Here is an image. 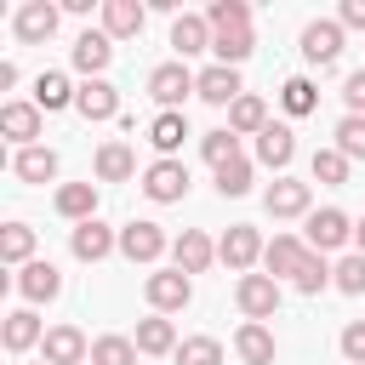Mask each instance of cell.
<instances>
[{"label": "cell", "mask_w": 365, "mask_h": 365, "mask_svg": "<svg viewBox=\"0 0 365 365\" xmlns=\"http://www.w3.org/2000/svg\"><path fill=\"white\" fill-rule=\"evenodd\" d=\"M211 51H217V63H222V68H240V63L257 51V40H251V29H228V34H217V40H211Z\"/></svg>", "instance_id": "33"}, {"label": "cell", "mask_w": 365, "mask_h": 365, "mask_svg": "<svg viewBox=\"0 0 365 365\" xmlns=\"http://www.w3.org/2000/svg\"><path fill=\"white\" fill-rule=\"evenodd\" d=\"M114 245H120V234H114L108 222H97V217H91V222H74V234H68V251H74L80 262H103Z\"/></svg>", "instance_id": "9"}, {"label": "cell", "mask_w": 365, "mask_h": 365, "mask_svg": "<svg viewBox=\"0 0 365 365\" xmlns=\"http://www.w3.org/2000/svg\"><path fill=\"white\" fill-rule=\"evenodd\" d=\"M262 125H268V103L245 91V97H240V103L228 108V131H234V137H257Z\"/></svg>", "instance_id": "28"}, {"label": "cell", "mask_w": 365, "mask_h": 365, "mask_svg": "<svg viewBox=\"0 0 365 365\" xmlns=\"http://www.w3.org/2000/svg\"><path fill=\"white\" fill-rule=\"evenodd\" d=\"M143 23H148V11L137 0H103V34L108 40H131V34H143Z\"/></svg>", "instance_id": "17"}, {"label": "cell", "mask_w": 365, "mask_h": 365, "mask_svg": "<svg viewBox=\"0 0 365 365\" xmlns=\"http://www.w3.org/2000/svg\"><path fill=\"white\" fill-rule=\"evenodd\" d=\"M262 205H268V217H308V182L279 177V182H268Z\"/></svg>", "instance_id": "18"}, {"label": "cell", "mask_w": 365, "mask_h": 365, "mask_svg": "<svg viewBox=\"0 0 365 365\" xmlns=\"http://www.w3.org/2000/svg\"><path fill=\"white\" fill-rule=\"evenodd\" d=\"M29 302H51L57 291H63V274L51 268V262H29V268H17V279H11Z\"/></svg>", "instance_id": "21"}, {"label": "cell", "mask_w": 365, "mask_h": 365, "mask_svg": "<svg viewBox=\"0 0 365 365\" xmlns=\"http://www.w3.org/2000/svg\"><path fill=\"white\" fill-rule=\"evenodd\" d=\"M234 354H240L245 365H274V331L257 325V319H245V325L234 331Z\"/></svg>", "instance_id": "23"}, {"label": "cell", "mask_w": 365, "mask_h": 365, "mask_svg": "<svg viewBox=\"0 0 365 365\" xmlns=\"http://www.w3.org/2000/svg\"><path fill=\"white\" fill-rule=\"evenodd\" d=\"M194 97H205L211 108H234V103L245 97V86H240V68H222V63L200 68V91H194Z\"/></svg>", "instance_id": "8"}, {"label": "cell", "mask_w": 365, "mask_h": 365, "mask_svg": "<svg viewBox=\"0 0 365 365\" xmlns=\"http://www.w3.org/2000/svg\"><path fill=\"white\" fill-rule=\"evenodd\" d=\"M11 171H17L23 182H51V177H57V154H51V148H40V143H34V148H17Z\"/></svg>", "instance_id": "29"}, {"label": "cell", "mask_w": 365, "mask_h": 365, "mask_svg": "<svg viewBox=\"0 0 365 365\" xmlns=\"http://www.w3.org/2000/svg\"><path fill=\"white\" fill-rule=\"evenodd\" d=\"M354 245H359V257H365V217L354 222Z\"/></svg>", "instance_id": "47"}, {"label": "cell", "mask_w": 365, "mask_h": 365, "mask_svg": "<svg viewBox=\"0 0 365 365\" xmlns=\"http://www.w3.org/2000/svg\"><path fill=\"white\" fill-rule=\"evenodd\" d=\"M234 302H240V314L245 319H274L279 314V279L274 274H240V285H234Z\"/></svg>", "instance_id": "1"}, {"label": "cell", "mask_w": 365, "mask_h": 365, "mask_svg": "<svg viewBox=\"0 0 365 365\" xmlns=\"http://www.w3.org/2000/svg\"><path fill=\"white\" fill-rule=\"evenodd\" d=\"M0 131H6L17 148H34V137H40V108H34V103H6V108H0Z\"/></svg>", "instance_id": "20"}, {"label": "cell", "mask_w": 365, "mask_h": 365, "mask_svg": "<svg viewBox=\"0 0 365 365\" xmlns=\"http://www.w3.org/2000/svg\"><path fill=\"white\" fill-rule=\"evenodd\" d=\"M336 148H342L348 160H365V114H348V120L336 125Z\"/></svg>", "instance_id": "43"}, {"label": "cell", "mask_w": 365, "mask_h": 365, "mask_svg": "<svg viewBox=\"0 0 365 365\" xmlns=\"http://www.w3.org/2000/svg\"><path fill=\"white\" fill-rule=\"evenodd\" d=\"M200 154H205V160L222 171L228 160H240V137H234L228 125H222V131H205V137H200Z\"/></svg>", "instance_id": "38"}, {"label": "cell", "mask_w": 365, "mask_h": 365, "mask_svg": "<svg viewBox=\"0 0 365 365\" xmlns=\"http://www.w3.org/2000/svg\"><path fill=\"white\" fill-rule=\"evenodd\" d=\"M91 365H137V342L131 336H97L91 342Z\"/></svg>", "instance_id": "37"}, {"label": "cell", "mask_w": 365, "mask_h": 365, "mask_svg": "<svg viewBox=\"0 0 365 365\" xmlns=\"http://www.w3.org/2000/svg\"><path fill=\"white\" fill-rule=\"evenodd\" d=\"M331 285H336V291H348V297H359V291H365V257H359V251H354V257H342V262H336V274H331Z\"/></svg>", "instance_id": "42"}, {"label": "cell", "mask_w": 365, "mask_h": 365, "mask_svg": "<svg viewBox=\"0 0 365 365\" xmlns=\"http://www.w3.org/2000/svg\"><path fill=\"white\" fill-rule=\"evenodd\" d=\"M279 103H285V114H297V120H302V114H314V108H319V86H314V80H302V74H291V80L279 86Z\"/></svg>", "instance_id": "34"}, {"label": "cell", "mask_w": 365, "mask_h": 365, "mask_svg": "<svg viewBox=\"0 0 365 365\" xmlns=\"http://www.w3.org/2000/svg\"><path fill=\"white\" fill-rule=\"evenodd\" d=\"M182 137H188V120H182V114H160V120L148 125V143L160 148V160H177Z\"/></svg>", "instance_id": "31"}, {"label": "cell", "mask_w": 365, "mask_h": 365, "mask_svg": "<svg viewBox=\"0 0 365 365\" xmlns=\"http://www.w3.org/2000/svg\"><path fill=\"white\" fill-rule=\"evenodd\" d=\"M74 97H80V91H74V86H68V74H57V68H46V74L34 80V108H40V114H57V108H68Z\"/></svg>", "instance_id": "26"}, {"label": "cell", "mask_w": 365, "mask_h": 365, "mask_svg": "<svg viewBox=\"0 0 365 365\" xmlns=\"http://www.w3.org/2000/svg\"><path fill=\"white\" fill-rule=\"evenodd\" d=\"M40 365H51V359H40Z\"/></svg>", "instance_id": "48"}, {"label": "cell", "mask_w": 365, "mask_h": 365, "mask_svg": "<svg viewBox=\"0 0 365 365\" xmlns=\"http://www.w3.org/2000/svg\"><path fill=\"white\" fill-rule=\"evenodd\" d=\"M342 359H348V365H365V319L342 325Z\"/></svg>", "instance_id": "44"}, {"label": "cell", "mask_w": 365, "mask_h": 365, "mask_svg": "<svg viewBox=\"0 0 365 365\" xmlns=\"http://www.w3.org/2000/svg\"><path fill=\"white\" fill-rule=\"evenodd\" d=\"M217 257H222L234 274H245L251 262H262V240H257V228H251V222H234V228L217 240Z\"/></svg>", "instance_id": "6"}, {"label": "cell", "mask_w": 365, "mask_h": 365, "mask_svg": "<svg viewBox=\"0 0 365 365\" xmlns=\"http://www.w3.org/2000/svg\"><path fill=\"white\" fill-rule=\"evenodd\" d=\"M40 359H51V365H80V359H91V342H86L74 325H51L46 342H40Z\"/></svg>", "instance_id": "12"}, {"label": "cell", "mask_w": 365, "mask_h": 365, "mask_svg": "<svg viewBox=\"0 0 365 365\" xmlns=\"http://www.w3.org/2000/svg\"><path fill=\"white\" fill-rule=\"evenodd\" d=\"M211 23L205 17H194V11H182L177 23H171V46H177V63H188V57H200V51H211Z\"/></svg>", "instance_id": "13"}, {"label": "cell", "mask_w": 365, "mask_h": 365, "mask_svg": "<svg viewBox=\"0 0 365 365\" xmlns=\"http://www.w3.org/2000/svg\"><path fill=\"white\" fill-rule=\"evenodd\" d=\"M29 257H34V228H29V222H6V228H0V262L29 268Z\"/></svg>", "instance_id": "30"}, {"label": "cell", "mask_w": 365, "mask_h": 365, "mask_svg": "<svg viewBox=\"0 0 365 365\" xmlns=\"http://www.w3.org/2000/svg\"><path fill=\"white\" fill-rule=\"evenodd\" d=\"M143 194H148L154 205H177V200L188 194V165H182V160H154V165L143 171Z\"/></svg>", "instance_id": "5"}, {"label": "cell", "mask_w": 365, "mask_h": 365, "mask_svg": "<svg viewBox=\"0 0 365 365\" xmlns=\"http://www.w3.org/2000/svg\"><path fill=\"white\" fill-rule=\"evenodd\" d=\"M336 23H342V29H365V0H342Z\"/></svg>", "instance_id": "46"}, {"label": "cell", "mask_w": 365, "mask_h": 365, "mask_svg": "<svg viewBox=\"0 0 365 365\" xmlns=\"http://www.w3.org/2000/svg\"><path fill=\"white\" fill-rule=\"evenodd\" d=\"M188 91H200V74H188V63H160V68L148 74V97H154L165 114H177V103H182Z\"/></svg>", "instance_id": "4"}, {"label": "cell", "mask_w": 365, "mask_h": 365, "mask_svg": "<svg viewBox=\"0 0 365 365\" xmlns=\"http://www.w3.org/2000/svg\"><path fill=\"white\" fill-rule=\"evenodd\" d=\"M354 240V222H348V211H336V205H325V211H308V228H302V245L308 251H336V245H348Z\"/></svg>", "instance_id": "2"}, {"label": "cell", "mask_w": 365, "mask_h": 365, "mask_svg": "<svg viewBox=\"0 0 365 365\" xmlns=\"http://www.w3.org/2000/svg\"><path fill=\"white\" fill-rule=\"evenodd\" d=\"M160 251H165V228H160V222H125V228H120V257L154 262Z\"/></svg>", "instance_id": "10"}, {"label": "cell", "mask_w": 365, "mask_h": 365, "mask_svg": "<svg viewBox=\"0 0 365 365\" xmlns=\"http://www.w3.org/2000/svg\"><path fill=\"white\" fill-rule=\"evenodd\" d=\"M51 34H57V6L29 0V6L17 11V40H23V46H40V40H51Z\"/></svg>", "instance_id": "19"}, {"label": "cell", "mask_w": 365, "mask_h": 365, "mask_svg": "<svg viewBox=\"0 0 365 365\" xmlns=\"http://www.w3.org/2000/svg\"><path fill=\"white\" fill-rule=\"evenodd\" d=\"M0 336H6V354H29L34 342H46V331H40V314H34V308H11Z\"/></svg>", "instance_id": "22"}, {"label": "cell", "mask_w": 365, "mask_h": 365, "mask_svg": "<svg viewBox=\"0 0 365 365\" xmlns=\"http://www.w3.org/2000/svg\"><path fill=\"white\" fill-rule=\"evenodd\" d=\"M57 211L68 222H91L97 217V182H63L57 188Z\"/></svg>", "instance_id": "27"}, {"label": "cell", "mask_w": 365, "mask_h": 365, "mask_svg": "<svg viewBox=\"0 0 365 365\" xmlns=\"http://www.w3.org/2000/svg\"><path fill=\"white\" fill-rule=\"evenodd\" d=\"M302 257H308V245H302L297 234H274V240L262 245V268H268L274 279H297Z\"/></svg>", "instance_id": "11"}, {"label": "cell", "mask_w": 365, "mask_h": 365, "mask_svg": "<svg viewBox=\"0 0 365 365\" xmlns=\"http://www.w3.org/2000/svg\"><path fill=\"white\" fill-rule=\"evenodd\" d=\"M257 160H262V165H274V171H285V165L297 160V131L268 120V125L257 131Z\"/></svg>", "instance_id": "15"}, {"label": "cell", "mask_w": 365, "mask_h": 365, "mask_svg": "<svg viewBox=\"0 0 365 365\" xmlns=\"http://www.w3.org/2000/svg\"><path fill=\"white\" fill-rule=\"evenodd\" d=\"M302 57L308 63H336L342 57V23L336 17H314L302 29Z\"/></svg>", "instance_id": "7"}, {"label": "cell", "mask_w": 365, "mask_h": 365, "mask_svg": "<svg viewBox=\"0 0 365 365\" xmlns=\"http://www.w3.org/2000/svg\"><path fill=\"white\" fill-rule=\"evenodd\" d=\"M331 274H336V268H325V257H319V251H308V257H302V268H297V279H291V285H297V291H302V297H314V291H325V285H331Z\"/></svg>", "instance_id": "40"}, {"label": "cell", "mask_w": 365, "mask_h": 365, "mask_svg": "<svg viewBox=\"0 0 365 365\" xmlns=\"http://www.w3.org/2000/svg\"><path fill=\"white\" fill-rule=\"evenodd\" d=\"M74 108H80L86 120H114V114H120V91H114L108 80H86L80 97H74Z\"/></svg>", "instance_id": "24"}, {"label": "cell", "mask_w": 365, "mask_h": 365, "mask_svg": "<svg viewBox=\"0 0 365 365\" xmlns=\"http://www.w3.org/2000/svg\"><path fill=\"white\" fill-rule=\"evenodd\" d=\"M143 297H148L154 314H177V308H188V297H194V279H188L182 268H160V274L143 279Z\"/></svg>", "instance_id": "3"}, {"label": "cell", "mask_w": 365, "mask_h": 365, "mask_svg": "<svg viewBox=\"0 0 365 365\" xmlns=\"http://www.w3.org/2000/svg\"><path fill=\"white\" fill-rule=\"evenodd\" d=\"M177 365H222V342L217 336H188V342H177Z\"/></svg>", "instance_id": "41"}, {"label": "cell", "mask_w": 365, "mask_h": 365, "mask_svg": "<svg viewBox=\"0 0 365 365\" xmlns=\"http://www.w3.org/2000/svg\"><path fill=\"white\" fill-rule=\"evenodd\" d=\"M342 103H348V114H365V68L342 80Z\"/></svg>", "instance_id": "45"}, {"label": "cell", "mask_w": 365, "mask_h": 365, "mask_svg": "<svg viewBox=\"0 0 365 365\" xmlns=\"http://www.w3.org/2000/svg\"><path fill=\"white\" fill-rule=\"evenodd\" d=\"M131 171H137V154H131L125 143H103V148H97V177H103V182H125Z\"/></svg>", "instance_id": "32"}, {"label": "cell", "mask_w": 365, "mask_h": 365, "mask_svg": "<svg viewBox=\"0 0 365 365\" xmlns=\"http://www.w3.org/2000/svg\"><path fill=\"white\" fill-rule=\"evenodd\" d=\"M308 171H314V182H325V188H342V182H348V154H342V148H314Z\"/></svg>", "instance_id": "35"}, {"label": "cell", "mask_w": 365, "mask_h": 365, "mask_svg": "<svg viewBox=\"0 0 365 365\" xmlns=\"http://www.w3.org/2000/svg\"><path fill=\"white\" fill-rule=\"evenodd\" d=\"M137 354H177V325L165 319V314H148V319H137Z\"/></svg>", "instance_id": "25"}, {"label": "cell", "mask_w": 365, "mask_h": 365, "mask_svg": "<svg viewBox=\"0 0 365 365\" xmlns=\"http://www.w3.org/2000/svg\"><path fill=\"white\" fill-rule=\"evenodd\" d=\"M217 194H222V200L251 194V160H245V154H240V160H228V165L217 171Z\"/></svg>", "instance_id": "39"}, {"label": "cell", "mask_w": 365, "mask_h": 365, "mask_svg": "<svg viewBox=\"0 0 365 365\" xmlns=\"http://www.w3.org/2000/svg\"><path fill=\"white\" fill-rule=\"evenodd\" d=\"M171 257H177V268H182V274H205V268L217 262V245H211L200 228H182V234L171 240Z\"/></svg>", "instance_id": "16"}, {"label": "cell", "mask_w": 365, "mask_h": 365, "mask_svg": "<svg viewBox=\"0 0 365 365\" xmlns=\"http://www.w3.org/2000/svg\"><path fill=\"white\" fill-rule=\"evenodd\" d=\"M114 63V40L103 34V29H86L80 40H74V68L80 74H91V80H103V68Z\"/></svg>", "instance_id": "14"}, {"label": "cell", "mask_w": 365, "mask_h": 365, "mask_svg": "<svg viewBox=\"0 0 365 365\" xmlns=\"http://www.w3.org/2000/svg\"><path fill=\"white\" fill-rule=\"evenodd\" d=\"M205 23H211V34H228V29H251V6H245V0H211Z\"/></svg>", "instance_id": "36"}]
</instances>
